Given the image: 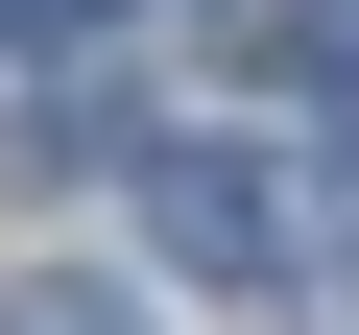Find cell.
<instances>
[{
  "label": "cell",
  "instance_id": "obj_3",
  "mask_svg": "<svg viewBox=\"0 0 359 335\" xmlns=\"http://www.w3.org/2000/svg\"><path fill=\"white\" fill-rule=\"evenodd\" d=\"M0 335H144V287H96V264H25V287H0Z\"/></svg>",
  "mask_w": 359,
  "mask_h": 335
},
{
  "label": "cell",
  "instance_id": "obj_1",
  "mask_svg": "<svg viewBox=\"0 0 359 335\" xmlns=\"http://www.w3.org/2000/svg\"><path fill=\"white\" fill-rule=\"evenodd\" d=\"M144 240L192 264V287H264V264H287V192H264L240 144H144Z\"/></svg>",
  "mask_w": 359,
  "mask_h": 335
},
{
  "label": "cell",
  "instance_id": "obj_5",
  "mask_svg": "<svg viewBox=\"0 0 359 335\" xmlns=\"http://www.w3.org/2000/svg\"><path fill=\"white\" fill-rule=\"evenodd\" d=\"M335 168H359V72H335Z\"/></svg>",
  "mask_w": 359,
  "mask_h": 335
},
{
  "label": "cell",
  "instance_id": "obj_4",
  "mask_svg": "<svg viewBox=\"0 0 359 335\" xmlns=\"http://www.w3.org/2000/svg\"><path fill=\"white\" fill-rule=\"evenodd\" d=\"M96 25H120V0H0V48H96Z\"/></svg>",
  "mask_w": 359,
  "mask_h": 335
},
{
  "label": "cell",
  "instance_id": "obj_2",
  "mask_svg": "<svg viewBox=\"0 0 359 335\" xmlns=\"http://www.w3.org/2000/svg\"><path fill=\"white\" fill-rule=\"evenodd\" d=\"M0 168H25V192H72V168H120V96H25V120H0Z\"/></svg>",
  "mask_w": 359,
  "mask_h": 335
}]
</instances>
